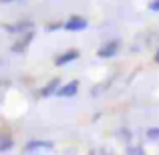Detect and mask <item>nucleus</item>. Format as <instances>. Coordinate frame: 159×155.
I'll use <instances>...</instances> for the list:
<instances>
[{
    "label": "nucleus",
    "mask_w": 159,
    "mask_h": 155,
    "mask_svg": "<svg viewBox=\"0 0 159 155\" xmlns=\"http://www.w3.org/2000/svg\"><path fill=\"white\" fill-rule=\"evenodd\" d=\"M147 137H149V139H153V141L159 139V129L157 127L155 129H149V131H147Z\"/></svg>",
    "instance_id": "obj_9"
},
{
    "label": "nucleus",
    "mask_w": 159,
    "mask_h": 155,
    "mask_svg": "<svg viewBox=\"0 0 159 155\" xmlns=\"http://www.w3.org/2000/svg\"><path fill=\"white\" fill-rule=\"evenodd\" d=\"M12 147V141H0V151H6V149H10Z\"/></svg>",
    "instance_id": "obj_10"
},
{
    "label": "nucleus",
    "mask_w": 159,
    "mask_h": 155,
    "mask_svg": "<svg viewBox=\"0 0 159 155\" xmlns=\"http://www.w3.org/2000/svg\"><path fill=\"white\" fill-rule=\"evenodd\" d=\"M57 89H58V81L54 79V81L48 83V87H44V89H43V97H48V95L57 93Z\"/></svg>",
    "instance_id": "obj_6"
},
{
    "label": "nucleus",
    "mask_w": 159,
    "mask_h": 155,
    "mask_svg": "<svg viewBox=\"0 0 159 155\" xmlns=\"http://www.w3.org/2000/svg\"><path fill=\"white\" fill-rule=\"evenodd\" d=\"M77 91H79V83L70 81V83H66L65 87H58L57 95H58V97H73V95H77Z\"/></svg>",
    "instance_id": "obj_2"
},
{
    "label": "nucleus",
    "mask_w": 159,
    "mask_h": 155,
    "mask_svg": "<svg viewBox=\"0 0 159 155\" xmlns=\"http://www.w3.org/2000/svg\"><path fill=\"white\" fill-rule=\"evenodd\" d=\"M149 8H151L153 12H159V0H155V2H151V4H149Z\"/></svg>",
    "instance_id": "obj_11"
},
{
    "label": "nucleus",
    "mask_w": 159,
    "mask_h": 155,
    "mask_svg": "<svg viewBox=\"0 0 159 155\" xmlns=\"http://www.w3.org/2000/svg\"><path fill=\"white\" fill-rule=\"evenodd\" d=\"M2 2H10V0H2Z\"/></svg>",
    "instance_id": "obj_13"
},
{
    "label": "nucleus",
    "mask_w": 159,
    "mask_h": 155,
    "mask_svg": "<svg viewBox=\"0 0 159 155\" xmlns=\"http://www.w3.org/2000/svg\"><path fill=\"white\" fill-rule=\"evenodd\" d=\"M65 28L70 32H77V30H85L87 28V20L83 18V16H73V18H69L65 22Z\"/></svg>",
    "instance_id": "obj_1"
},
{
    "label": "nucleus",
    "mask_w": 159,
    "mask_h": 155,
    "mask_svg": "<svg viewBox=\"0 0 159 155\" xmlns=\"http://www.w3.org/2000/svg\"><path fill=\"white\" fill-rule=\"evenodd\" d=\"M36 149H52L51 141H32V143L24 145V151H36Z\"/></svg>",
    "instance_id": "obj_5"
},
{
    "label": "nucleus",
    "mask_w": 159,
    "mask_h": 155,
    "mask_svg": "<svg viewBox=\"0 0 159 155\" xmlns=\"http://www.w3.org/2000/svg\"><path fill=\"white\" fill-rule=\"evenodd\" d=\"M30 40H32V32H30V34H26V36H24V39L22 40H20V44H16V47H14V51H24V48H26V44L28 43H30Z\"/></svg>",
    "instance_id": "obj_8"
},
{
    "label": "nucleus",
    "mask_w": 159,
    "mask_h": 155,
    "mask_svg": "<svg viewBox=\"0 0 159 155\" xmlns=\"http://www.w3.org/2000/svg\"><path fill=\"white\" fill-rule=\"evenodd\" d=\"M119 51V43H107V44H103L101 48H99V57L101 58H111V57H115V52Z\"/></svg>",
    "instance_id": "obj_3"
},
{
    "label": "nucleus",
    "mask_w": 159,
    "mask_h": 155,
    "mask_svg": "<svg viewBox=\"0 0 159 155\" xmlns=\"http://www.w3.org/2000/svg\"><path fill=\"white\" fill-rule=\"evenodd\" d=\"M155 61H157V62H159V51H157V54H155Z\"/></svg>",
    "instance_id": "obj_12"
},
{
    "label": "nucleus",
    "mask_w": 159,
    "mask_h": 155,
    "mask_svg": "<svg viewBox=\"0 0 159 155\" xmlns=\"http://www.w3.org/2000/svg\"><path fill=\"white\" fill-rule=\"evenodd\" d=\"M32 26V22H18V24H6V30H24V28Z\"/></svg>",
    "instance_id": "obj_7"
},
{
    "label": "nucleus",
    "mask_w": 159,
    "mask_h": 155,
    "mask_svg": "<svg viewBox=\"0 0 159 155\" xmlns=\"http://www.w3.org/2000/svg\"><path fill=\"white\" fill-rule=\"evenodd\" d=\"M75 58H79V52L77 51H66L65 54H58L57 57V61H54V65H66V62H70V61H75Z\"/></svg>",
    "instance_id": "obj_4"
}]
</instances>
